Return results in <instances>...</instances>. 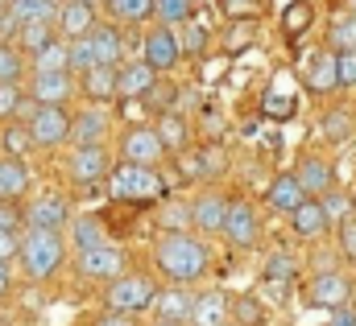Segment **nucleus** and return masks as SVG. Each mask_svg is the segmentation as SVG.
Returning a JSON list of instances; mask_svg holds the SVG:
<instances>
[{"label":"nucleus","mask_w":356,"mask_h":326,"mask_svg":"<svg viewBox=\"0 0 356 326\" xmlns=\"http://www.w3.org/2000/svg\"><path fill=\"white\" fill-rule=\"evenodd\" d=\"M91 326H137V314H129V310H112V306H108Z\"/></svg>","instance_id":"nucleus-53"},{"label":"nucleus","mask_w":356,"mask_h":326,"mask_svg":"<svg viewBox=\"0 0 356 326\" xmlns=\"http://www.w3.org/2000/svg\"><path fill=\"white\" fill-rule=\"evenodd\" d=\"M302 83L315 91V95H327L340 87V71H336V50H319V54H307L302 58Z\"/></svg>","instance_id":"nucleus-16"},{"label":"nucleus","mask_w":356,"mask_h":326,"mask_svg":"<svg viewBox=\"0 0 356 326\" xmlns=\"http://www.w3.org/2000/svg\"><path fill=\"white\" fill-rule=\"evenodd\" d=\"M182 99V91H178L175 83H154L145 95H141V108L149 112V116H166V112H175V103Z\"/></svg>","instance_id":"nucleus-34"},{"label":"nucleus","mask_w":356,"mask_h":326,"mask_svg":"<svg viewBox=\"0 0 356 326\" xmlns=\"http://www.w3.org/2000/svg\"><path fill=\"white\" fill-rule=\"evenodd\" d=\"M154 12L162 17V25H182L195 12V0H154Z\"/></svg>","instance_id":"nucleus-44"},{"label":"nucleus","mask_w":356,"mask_h":326,"mask_svg":"<svg viewBox=\"0 0 356 326\" xmlns=\"http://www.w3.org/2000/svg\"><path fill=\"white\" fill-rule=\"evenodd\" d=\"M141 58L158 71V75H166V71H175L178 62H182V46H178V33H170V25H158L154 33H145L141 37Z\"/></svg>","instance_id":"nucleus-11"},{"label":"nucleus","mask_w":356,"mask_h":326,"mask_svg":"<svg viewBox=\"0 0 356 326\" xmlns=\"http://www.w3.org/2000/svg\"><path fill=\"white\" fill-rule=\"evenodd\" d=\"M327 50H336V54L356 50V8L340 12V17L332 21V29H327Z\"/></svg>","instance_id":"nucleus-35"},{"label":"nucleus","mask_w":356,"mask_h":326,"mask_svg":"<svg viewBox=\"0 0 356 326\" xmlns=\"http://www.w3.org/2000/svg\"><path fill=\"white\" fill-rule=\"evenodd\" d=\"M71 244H75V252L108 244V223L99 215H75L71 219Z\"/></svg>","instance_id":"nucleus-27"},{"label":"nucleus","mask_w":356,"mask_h":326,"mask_svg":"<svg viewBox=\"0 0 356 326\" xmlns=\"http://www.w3.org/2000/svg\"><path fill=\"white\" fill-rule=\"evenodd\" d=\"M224 240L232 248H253L261 240V219H257V207L249 203V198H232L228 203V215H224V232H220Z\"/></svg>","instance_id":"nucleus-6"},{"label":"nucleus","mask_w":356,"mask_h":326,"mask_svg":"<svg viewBox=\"0 0 356 326\" xmlns=\"http://www.w3.org/2000/svg\"><path fill=\"white\" fill-rule=\"evenodd\" d=\"M29 132H33V145L38 149H58L71 141V112L67 108H50V103H38V112L25 120Z\"/></svg>","instance_id":"nucleus-5"},{"label":"nucleus","mask_w":356,"mask_h":326,"mask_svg":"<svg viewBox=\"0 0 356 326\" xmlns=\"http://www.w3.org/2000/svg\"><path fill=\"white\" fill-rule=\"evenodd\" d=\"M158 293H162V289H158L149 277H141V273H120L116 281H108V289H104V306H112V310H129V314H145V310H154Z\"/></svg>","instance_id":"nucleus-4"},{"label":"nucleus","mask_w":356,"mask_h":326,"mask_svg":"<svg viewBox=\"0 0 356 326\" xmlns=\"http://www.w3.org/2000/svg\"><path fill=\"white\" fill-rule=\"evenodd\" d=\"M228 323V298L220 289H207L195 298V314H191V326H224Z\"/></svg>","instance_id":"nucleus-26"},{"label":"nucleus","mask_w":356,"mask_h":326,"mask_svg":"<svg viewBox=\"0 0 356 326\" xmlns=\"http://www.w3.org/2000/svg\"><path fill=\"white\" fill-rule=\"evenodd\" d=\"M25 223V211L13 207V198H0V232H21Z\"/></svg>","instance_id":"nucleus-50"},{"label":"nucleus","mask_w":356,"mask_h":326,"mask_svg":"<svg viewBox=\"0 0 356 326\" xmlns=\"http://www.w3.org/2000/svg\"><path fill=\"white\" fill-rule=\"evenodd\" d=\"M353 302V281L336 268H319L307 285V306L315 310H336V306H348Z\"/></svg>","instance_id":"nucleus-8"},{"label":"nucleus","mask_w":356,"mask_h":326,"mask_svg":"<svg viewBox=\"0 0 356 326\" xmlns=\"http://www.w3.org/2000/svg\"><path fill=\"white\" fill-rule=\"evenodd\" d=\"M228 194H220V190H207V194H199L195 203H191V228L195 232H203V236H220L224 232V215H228Z\"/></svg>","instance_id":"nucleus-14"},{"label":"nucleus","mask_w":356,"mask_h":326,"mask_svg":"<svg viewBox=\"0 0 356 326\" xmlns=\"http://www.w3.org/2000/svg\"><path fill=\"white\" fill-rule=\"evenodd\" d=\"M224 169H228V157H224L220 145H203V149L186 153V162H182V173L195 178V182H216Z\"/></svg>","instance_id":"nucleus-21"},{"label":"nucleus","mask_w":356,"mask_h":326,"mask_svg":"<svg viewBox=\"0 0 356 326\" xmlns=\"http://www.w3.org/2000/svg\"><path fill=\"white\" fill-rule=\"evenodd\" d=\"M75 91H79L75 71H42V75H33V83H29L33 103H50V108H67L75 99Z\"/></svg>","instance_id":"nucleus-12"},{"label":"nucleus","mask_w":356,"mask_h":326,"mask_svg":"<svg viewBox=\"0 0 356 326\" xmlns=\"http://www.w3.org/2000/svg\"><path fill=\"white\" fill-rule=\"evenodd\" d=\"M88 67H99V54H95L91 33H83V37H71V71H75V75H83Z\"/></svg>","instance_id":"nucleus-41"},{"label":"nucleus","mask_w":356,"mask_h":326,"mask_svg":"<svg viewBox=\"0 0 356 326\" xmlns=\"http://www.w3.org/2000/svg\"><path fill=\"white\" fill-rule=\"evenodd\" d=\"M158 137H162V145H166V153H182L186 145H191V120L186 116H178V112H166V116H158Z\"/></svg>","instance_id":"nucleus-28"},{"label":"nucleus","mask_w":356,"mask_h":326,"mask_svg":"<svg viewBox=\"0 0 356 326\" xmlns=\"http://www.w3.org/2000/svg\"><path fill=\"white\" fill-rule=\"evenodd\" d=\"M0 145L8 149V157H25L29 149H33V132H29V124H8L4 132H0Z\"/></svg>","instance_id":"nucleus-39"},{"label":"nucleus","mask_w":356,"mask_h":326,"mask_svg":"<svg viewBox=\"0 0 356 326\" xmlns=\"http://www.w3.org/2000/svg\"><path fill=\"white\" fill-rule=\"evenodd\" d=\"M154 83H158V71H154L145 58H141V62H129V67L120 62V67H116V99H141Z\"/></svg>","instance_id":"nucleus-19"},{"label":"nucleus","mask_w":356,"mask_h":326,"mask_svg":"<svg viewBox=\"0 0 356 326\" xmlns=\"http://www.w3.org/2000/svg\"><path fill=\"white\" fill-rule=\"evenodd\" d=\"M154 326H186V323H175V318H158Z\"/></svg>","instance_id":"nucleus-57"},{"label":"nucleus","mask_w":356,"mask_h":326,"mask_svg":"<svg viewBox=\"0 0 356 326\" xmlns=\"http://www.w3.org/2000/svg\"><path fill=\"white\" fill-rule=\"evenodd\" d=\"M67 173H71V182H79V186H99V182L112 173V157H108L104 145H71V153H67Z\"/></svg>","instance_id":"nucleus-7"},{"label":"nucleus","mask_w":356,"mask_h":326,"mask_svg":"<svg viewBox=\"0 0 356 326\" xmlns=\"http://www.w3.org/2000/svg\"><path fill=\"white\" fill-rule=\"evenodd\" d=\"M75 215H71V198L67 194H58V190H46V194H38L29 207H25V223H33V228H67Z\"/></svg>","instance_id":"nucleus-13"},{"label":"nucleus","mask_w":356,"mask_h":326,"mask_svg":"<svg viewBox=\"0 0 356 326\" xmlns=\"http://www.w3.org/2000/svg\"><path fill=\"white\" fill-rule=\"evenodd\" d=\"M88 4H104V0H88Z\"/></svg>","instance_id":"nucleus-58"},{"label":"nucleus","mask_w":356,"mask_h":326,"mask_svg":"<svg viewBox=\"0 0 356 326\" xmlns=\"http://www.w3.org/2000/svg\"><path fill=\"white\" fill-rule=\"evenodd\" d=\"M17 260H21V268H25L29 281H50L67 264V240H63V232L58 228H33V223H25Z\"/></svg>","instance_id":"nucleus-2"},{"label":"nucleus","mask_w":356,"mask_h":326,"mask_svg":"<svg viewBox=\"0 0 356 326\" xmlns=\"http://www.w3.org/2000/svg\"><path fill=\"white\" fill-rule=\"evenodd\" d=\"M232 318H236V326H261V323H266V306H261L253 293H249V298H236Z\"/></svg>","instance_id":"nucleus-45"},{"label":"nucleus","mask_w":356,"mask_h":326,"mask_svg":"<svg viewBox=\"0 0 356 326\" xmlns=\"http://www.w3.org/2000/svg\"><path fill=\"white\" fill-rule=\"evenodd\" d=\"M91 42H95V54H99V62H104V67H120V62H124V50H129V42H124V29H120V21H108V25H99V21H95V29H91Z\"/></svg>","instance_id":"nucleus-22"},{"label":"nucleus","mask_w":356,"mask_h":326,"mask_svg":"<svg viewBox=\"0 0 356 326\" xmlns=\"http://www.w3.org/2000/svg\"><path fill=\"white\" fill-rule=\"evenodd\" d=\"M54 29H58V37H67V42L91 33V29H95V4H88V0H63Z\"/></svg>","instance_id":"nucleus-18"},{"label":"nucleus","mask_w":356,"mask_h":326,"mask_svg":"<svg viewBox=\"0 0 356 326\" xmlns=\"http://www.w3.org/2000/svg\"><path fill=\"white\" fill-rule=\"evenodd\" d=\"M154 268H158L170 285H195V281L207 277V268H211V248L203 244L199 236L170 232V236H162L158 248H154Z\"/></svg>","instance_id":"nucleus-1"},{"label":"nucleus","mask_w":356,"mask_h":326,"mask_svg":"<svg viewBox=\"0 0 356 326\" xmlns=\"http://www.w3.org/2000/svg\"><path fill=\"white\" fill-rule=\"evenodd\" d=\"M311 21H315L311 0H294V4L282 12V29H286V37H302V33L311 29Z\"/></svg>","instance_id":"nucleus-37"},{"label":"nucleus","mask_w":356,"mask_h":326,"mask_svg":"<svg viewBox=\"0 0 356 326\" xmlns=\"http://www.w3.org/2000/svg\"><path fill=\"white\" fill-rule=\"evenodd\" d=\"M104 8L120 25H141V21L154 17V0H104Z\"/></svg>","instance_id":"nucleus-32"},{"label":"nucleus","mask_w":356,"mask_h":326,"mask_svg":"<svg viewBox=\"0 0 356 326\" xmlns=\"http://www.w3.org/2000/svg\"><path fill=\"white\" fill-rule=\"evenodd\" d=\"M79 91H83V99L91 103H108V99H116V67H88L83 75H79Z\"/></svg>","instance_id":"nucleus-24"},{"label":"nucleus","mask_w":356,"mask_h":326,"mask_svg":"<svg viewBox=\"0 0 356 326\" xmlns=\"http://www.w3.org/2000/svg\"><path fill=\"white\" fill-rule=\"evenodd\" d=\"M336 71H340V87H356V50L336 54Z\"/></svg>","instance_id":"nucleus-52"},{"label":"nucleus","mask_w":356,"mask_h":326,"mask_svg":"<svg viewBox=\"0 0 356 326\" xmlns=\"http://www.w3.org/2000/svg\"><path fill=\"white\" fill-rule=\"evenodd\" d=\"M58 37V29H54V21H25L21 29H17V42H21V50H29V54H38L46 42H54Z\"/></svg>","instance_id":"nucleus-36"},{"label":"nucleus","mask_w":356,"mask_h":326,"mask_svg":"<svg viewBox=\"0 0 356 326\" xmlns=\"http://www.w3.org/2000/svg\"><path fill=\"white\" fill-rule=\"evenodd\" d=\"M120 157H124V162H133V165H158L162 157H166V145H162L158 128L137 124V128L120 132Z\"/></svg>","instance_id":"nucleus-10"},{"label":"nucleus","mask_w":356,"mask_h":326,"mask_svg":"<svg viewBox=\"0 0 356 326\" xmlns=\"http://www.w3.org/2000/svg\"><path fill=\"white\" fill-rule=\"evenodd\" d=\"M224 326H236V323H224Z\"/></svg>","instance_id":"nucleus-59"},{"label":"nucleus","mask_w":356,"mask_h":326,"mask_svg":"<svg viewBox=\"0 0 356 326\" xmlns=\"http://www.w3.org/2000/svg\"><path fill=\"white\" fill-rule=\"evenodd\" d=\"M207 42H211V37H207V29H203V25H186V29L178 33V46H182V54H191V58H195V54H203V50H207Z\"/></svg>","instance_id":"nucleus-47"},{"label":"nucleus","mask_w":356,"mask_h":326,"mask_svg":"<svg viewBox=\"0 0 356 326\" xmlns=\"http://www.w3.org/2000/svg\"><path fill=\"white\" fill-rule=\"evenodd\" d=\"M302 198H311V194L302 190V182H298V173H294V169H290V173H277V178L269 182V190H266L269 211H277V215H290Z\"/></svg>","instance_id":"nucleus-20"},{"label":"nucleus","mask_w":356,"mask_h":326,"mask_svg":"<svg viewBox=\"0 0 356 326\" xmlns=\"http://www.w3.org/2000/svg\"><path fill=\"white\" fill-rule=\"evenodd\" d=\"M108 190H112V198L116 203H129V207H145V203H162L166 194H170V186H166V178L154 169V165H112V173H108Z\"/></svg>","instance_id":"nucleus-3"},{"label":"nucleus","mask_w":356,"mask_h":326,"mask_svg":"<svg viewBox=\"0 0 356 326\" xmlns=\"http://www.w3.org/2000/svg\"><path fill=\"white\" fill-rule=\"evenodd\" d=\"M261 112H266L269 120H290L294 112H298V103H294V95H282V91H269L266 103H261Z\"/></svg>","instance_id":"nucleus-46"},{"label":"nucleus","mask_w":356,"mask_h":326,"mask_svg":"<svg viewBox=\"0 0 356 326\" xmlns=\"http://www.w3.org/2000/svg\"><path fill=\"white\" fill-rule=\"evenodd\" d=\"M228 33H232V37H228V54L249 50L253 37H257V17H232V29H228Z\"/></svg>","instance_id":"nucleus-40"},{"label":"nucleus","mask_w":356,"mask_h":326,"mask_svg":"<svg viewBox=\"0 0 356 326\" xmlns=\"http://www.w3.org/2000/svg\"><path fill=\"white\" fill-rule=\"evenodd\" d=\"M21 252V236L17 232H0V260H13Z\"/></svg>","instance_id":"nucleus-54"},{"label":"nucleus","mask_w":356,"mask_h":326,"mask_svg":"<svg viewBox=\"0 0 356 326\" xmlns=\"http://www.w3.org/2000/svg\"><path fill=\"white\" fill-rule=\"evenodd\" d=\"M336 228H340V232H336V236H340V252H344L348 260H356V215L340 219Z\"/></svg>","instance_id":"nucleus-49"},{"label":"nucleus","mask_w":356,"mask_h":326,"mask_svg":"<svg viewBox=\"0 0 356 326\" xmlns=\"http://www.w3.org/2000/svg\"><path fill=\"white\" fill-rule=\"evenodd\" d=\"M75 268H79L83 281H116L120 273H129V260L116 244H99V248H83Z\"/></svg>","instance_id":"nucleus-9"},{"label":"nucleus","mask_w":356,"mask_h":326,"mask_svg":"<svg viewBox=\"0 0 356 326\" xmlns=\"http://www.w3.org/2000/svg\"><path fill=\"white\" fill-rule=\"evenodd\" d=\"M319 203H323V211L332 215V223H340V219L356 215V198L353 194H344V190H327V194H319Z\"/></svg>","instance_id":"nucleus-43"},{"label":"nucleus","mask_w":356,"mask_h":326,"mask_svg":"<svg viewBox=\"0 0 356 326\" xmlns=\"http://www.w3.org/2000/svg\"><path fill=\"white\" fill-rule=\"evenodd\" d=\"M327 326H356V306L353 302H348V306H336L332 318H327Z\"/></svg>","instance_id":"nucleus-55"},{"label":"nucleus","mask_w":356,"mask_h":326,"mask_svg":"<svg viewBox=\"0 0 356 326\" xmlns=\"http://www.w3.org/2000/svg\"><path fill=\"white\" fill-rule=\"evenodd\" d=\"M104 132H108V116L99 112V103L71 116V145H104Z\"/></svg>","instance_id":"nucleus-23"},{"label":"nucleus","mask_w":356,"mask_h":326,"mask_svg":"<svg viewBox=\"0 0 356 326\" xmlns=\"http://www.w3.org/2000/svg\"><path fill=\"white\" fill-rule=\"evenodd\" d=\"M4 8L25 25V21H58V8L63 4L58 0H8Z\"/></svg>","instance_id":"nucleus-31"},{"label":"nucleus","mask_w":356,"mask_h":326,"mask_svg":"<svg viewBox=\"0 0 356 326\" xmlns=\"http://www.w3.org/2000/svg\"><path fill=\"white\" fill-rule=\"evenodd\" d=\"M29 165L21 157H0V198H21L29 190Z\"/></svg>","instance_id":"nucleus-30"},{"label":"nucleus","mask_w":356,"mask_h":326,"mask_svg":"<svg viewBox=\"0 0 356 326\" xmlns=\"http://www.w3.org/2000/svg\"><path fill=\"white\" fill-rule=\"evenodd\" d=\"M261 0H220V12L232 21V17H257Z\"/></svg>","instance_id":"nucleus-51"},{"label":"nucleus","mask_w":356,"mask_h":326,"mask_svg":"<svg viewBox=\"0 0 356 326\" xmlns=\"http://www.w3.org/2000/svg\"><path fill=\"white\" fill-rule=\"evenodd\" d=\"M290 228H294L298 240H319V236H327L336 223H332V215L323 211V203L311 194V198H302V203L290 211Z\"/></svg>","instance_id":"nucleus-15"},{"label":"nucleus","mask_w":356,"mask_h":326,"mask_svg":"<svg viewBox=\"0 0 356 326\" xmlns=\"http://www.w3.org/2000/svg\"><path fill=\"white\" fill-rule=\"evenodd\" d=\"M319 132H323L332 145H344V141L356 132L353 112H348V108H332V112H323V120H319Z\"/></svg>","instance_id":"nucleus-33"},{"label":"nucleus","mask_w":356,"mask_h":326,"mask_svg":"<svg viewBox=\"0 0 356 326\" xmlns=\"http://www.w3.org/2000/svg\"><path fill=\"white\" fill-rule=\"evenodd\" d=\"M33 62V75H42V71H71V42L67 37H54V42H46L38 54H29Z\"/></svg>","instance_id":"nucleus-29"},{"label":"nucleus","mask_w":356,"mask_h":326,"mask_svg":"<svg viewBox=\"0 0 356 326\" xmlns=\"http://www.w3.org/2000/svg\"><path fill=\"white\" fill-rule=\"evenodd\" d=\"M353 198H356V190H353Z\"/></svg>","instance_id":"nucleus-60"},{"label":"nucleus","mask_w":356,"mask_h":326,"mask_svg":"<svg viewBox=\"0 0 356 326\" xmlns=\"http://www.w3.org/2000/svg\"><path fill=\"white\" fill-rule=\"evenodd\" d=\"M25 75V58L13 42H0V83H21Z\"/></svg>","instance_id":"nucleus-42"},{"label":"nucleus","mask_w":356,"mask_h":326,"mask_svg":"<svg viewBox=\"0 0 356 326\" xmlns=\"http://www.w3.org/2000/svg\"><path fill=\"white\" fill-rule=\"evenodd\" d=\"M294 173H298V182H302V190L307 194H327L332 186H336V169H332V162L327 157H319V153H302L298 157V165H294Z\"/></svg>","instance_id":"nucleus-17"},{"label":"nucleus","mask_w":356,"mask_h":326,"mask_svg":"<svg viewBox=\"0 0 356 326\" xmlns=\"http://www.w3.org/2000/svg\"><path fill=\"white\" fill-rule=\"evenodd\" d=\"M58 4H63V0H58Z\"/></svg>","instance_id":"nucleus-61"},{"label":"nucleus","mask_w":356,"mask_h":326,"mask_svg":"<svg viewBox=\"0 0 356 326\" xmlns=\"http://www.w3.org/2000/svg\"><path fill=\"white\" fill-rule=\"evenodd\" d=\"M21 103H25V91H21L17 83H0V120H4V116H13V120H17Z\"/></svg>","instance_id":"nucleus-48"},{"label":"nucleus","mask_w":356,"mask_h":326,"mask_svg":"<svg viewBox=\"0 0 356 326\" xmlns=\"http://www.w3.org/2000/svg\"><path fill=\"white\" fill-rule=\"evenodd\" d=\"M294 273H298V260H294L290 252H269V256H266V268H261V277H266V281L290 285V281H294Z\"/></svg>","instance_id":"nucleus-38"},{"label":"nucleus","mask_w":356,"mask_h":326,"mask_svg":"<svg viewBox=\"0 0 356 326\" xmlns=\"http://www.w3.org/2000/svg\"><path fill=\"white\" fill-rule=\"evenodd\" d=\"M8 293V260H0V298Z\"/></svg>","instance_id":"nucleus-56"},{"label":"nucleus","mask_w":356,"mask_h":326,"mask_svg":"<svg viewBox=\"0 0 356 326\" xmlns=\"http://www.w3.org/2000/svg\"><path fill=\"white\" fill-rule=\"evenodd\" d=\"M158 318H175V323H191L195 314V293L186 285H175V289H162L158 293Z\"/></svg>","instance_id":"nucleus-25"}]
</instances>
